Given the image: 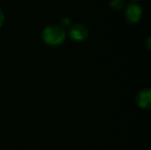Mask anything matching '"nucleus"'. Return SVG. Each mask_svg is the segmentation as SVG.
I'll use <instances>...</instances> for the list:
<instances>
[{
	"instance_id": "obj_1",
	"label": "nucleus",
	"mask_w": 151,
	"mask_h": 150,
	"mask_svg": "<svg viewBox=\"0 0 151 150\" xmlns=\"http://www.w3.org/2000/svg\"><path fill=\"white\" fill-rule=\"evenodd\" d=\"M42 37L47 44L50 46H58L65 41V31L59 26L50 25L42 30Z\"/></svg>"
},
{
	"instance_id": "obj_2",
	"label": "nucleus",
	"mask_w": 151,
	"mask_h": 150,
	"mask_svg": "<svg viewBox=\"0 0 151 150\" xmlns=\"http://www.w3.org/2000/svg\"><path fill=\"white\" fill-rule=\"evenodd\" d=\"M68 36L76 42H82L88 36V29L83 24H74L68 29Z\"/></svg>"
},
{
	"instance_id": "obj_3",
	"label": "nucleus",
	"mask_w": 151,
	"mask_h": 150,
	"mask_svg": "<svg viewBox=\"0 0 151 150\" xmlns=\"http://www.w3.org/2000/svg\"><path fill=\"white\" fill-rule=\"evenodd\" d=\"M142 7L134 3L127 4L125 10V17L127 20L130 23L138 22L142 17Z\"/></svg>"
},
{
	"instance_id": "obj_4",
	"label": "nucleus",
	"mask_w": 151,
	"mask_h": 150,
	"mask_svg": "<svg viewBox=\"0 0 151 150\" xmlns=\"http://www.w3.org/2000/svg\"><path fill=\"white\" fill-rule=\"evenodd\" d=\"M136 103L138 106L144 110H150L151 107V91L150 88L141 90L136 95Z\"/></svg>"
},
{
	"instance_id": "obj_5",
	"label": "nucleus",
	"mask_w": 151,
	"mask_h": 150,
	"mask_svg": "<svg viewBox=\"0 0 151 150\" xmlns=\"http://www.w3.org/2000/svg\"><path fill=\"white\" fill-rule=\"evenodd\" d=\"M109 5L114 11H119L126 5V1L125 0H110Z\"/></svg>"
},
{
	"instance_id": "obj_6",
	"label": "nucleus",
	"mask_w": 151,
	"mask_h": 150,
	"mask_svg": "<svg viewBox=\"0 0 151 150\" xmlns=\"http://www.w3.org/2000/svg\"><path fill=\"white\" fill-rule=\"evenodd\" d=\"M71 22H72V20H71V19L68 18V17H65V18H63L62 20H61V24H62V26H64V27H68V26L71 24Z\"/></svg>"
},
{
	"instance_id": "obj_7",
	"label": "nucleus",
	"mask_w": 151,
	"mask_h": 150,
	"mask_svg": "<svg viewBox=\"0 0 151 150\" xmlns=\"http://www.w3.org/2000/svg\"><path fill=\"white\" fill-rule=\"evenodd\" d=\"M4 13H3L2 10L0 9V27L3 25V23H4Z\"/></svg>"
},
{
	"instance_id": "obj_8",
	"label": "nucleus",
	"mask_w": 151,
	"mask_h": 150,
	"mask_svg": "<svg viewBox=\"0 0 151 150\" xmlns=\"http://www.w3.org/2000/svg\"><path fill=\"white\" fill-rule=\"evenodd\" d=\"M150 37L148 38V41H147V45H148V49L150 50Z\"/></svg>"
},
{
	"instance_id": "obj_9",
	"label": "nucleus",
	"mask_w": 151,
	"mask_h": 150,
	"mask_svg": "<svg viewBox=\"0 0 151 150\" xmlns=\"http://www.w3.org/2000/svg\"><path fill=\"white\" fill-rule=\"evenodd\" d=\"M134 1H137V0H134Z\"/></svg>"
}]
</instances>
